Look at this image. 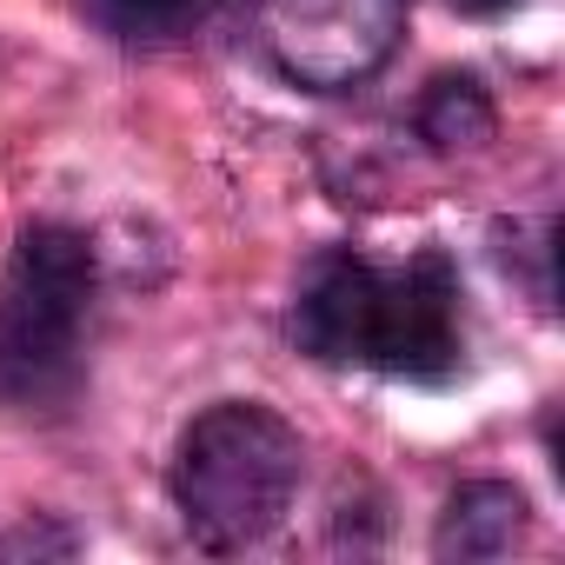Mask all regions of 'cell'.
<instances>
[{"label": "cell", "instance_id": "obj_1", "mask_svg": "<svg viewBox=\"0 0 565 565\" xmlns=\"http://www.w3.org/2000/svg\"><path fill=\"white\" fill-rule=\"evenodd\" d=\"M287 333L320 366H353L406 386H452L466 373V279L446 246L373 259L360 246H320L300 279Z\"/></svg>", "mask_w": 565, "mask_h": 565}, {"label": "cell", "instance_id": "obj_2", "mask_svg": "<svg viewBox=\"0 0 565 565\" xmlns=\"http://www.w3.org/2000/svg\"><path fill=\"white\" fill-rule=\"evenodd\" d=\"M100 246L74 220H28L0 266V413L61 419L87 386Z\"/></svg>", "mask_w": 565, "mask_h": 565}, {"label": "cell", "instance_id": "obj_3", "mask_svg": "<svg viewBox=\"0 0 565 565\" xmlns=\"http://www.w3.org/2000/svg\"><path fill=\"white\" fill-rule=\"evenodd\" d=\"M300 479L307 439L266 399H213L180 426L167 459V499L180 512V532L213 558L273 539L300 499Z\"/></svg>", "mask_w": 565, "mask_h": 565}, {"label": "cell", "instance_id": "obj_4", "mask_svg": "<svg viewBox=\"0 0 565 565\" xmlns=\"http://www.w3.org/2000/svg\"><path fill=\"white\" fill-rule=\"evenodd\" d=\"M246 41L273 81L300 94H353L399 54L406 0H246Z\"/></svg>", "mask_w": 565, "mask_h": 565}, {"label": "cell", "instance_id": "obj_5", "mask_svg": "<svg viewBox=\"0 0 565 565\" xmlns=\"http://www.w3.org/2000/svg\"><path fill=\"white\" fill-rule=\"evenodd\" d=\"M532 532V499L512 486V479H466L452 499H446V512H439V525H433V558H459V565H472V558H505L519 539Z\"/></svg>", "mask_w": 565, "mask_h": 565}, {"label": "cell", "instance_id": "obj_6", "mask_svg": "<svg viewBox=\"0 0 565 565\" xmlns=\"http://www.w3.org/2000/svg\"><path fill=\"white\" fill-rule=\"evenodd\" d=\"M413 134L426 153L452 160V153H479L492 134H499V107L486 94L479 74H439L426 81V94L413 100Z\"/></svg>", "mask_w": 565, "mask_h": 565}, {"label": "cell", "instance_id": "obj_7", "mask_svg": "<svg viewBox=\"0 0 565 565\" xmlns=\"http://www.w3.org/2000/svg\"><path fill=\"white\" fill-rule=\"evenodd\" d=\"M81 14L120 47H173L200 28L206 0H81Z\"/></svg>", "mask_w": 565, "mask_h": 565}, {"label": "cell", "instance_id": "obj_8", "mask_svg": "<svg viewBox=\"0 0 565 565\" xmlns=\"http://www.w3.org/2000/svg\"><path fill=\"white\" fill-rule=\"evenodd\" d=\"M81 532L61 512H28L14 532H0V558H74Z\"/></svg>", "mask_w": 565, "mask_h": 565}, {"label": "cell", "instance_id": "obj_9", "mask_svg": "<svg viewBox=\"0 0 565 565\" xmlns=\"http://www.w3.org/2000/svg\"><path fill=\"white\" fill-rule=\"evenodd\" d=\"M452 14H472V21H499V14H512V8H525V0H446Z\"/></svg>", "mask_w": 565, "mask_h": 565}]
</instances>
